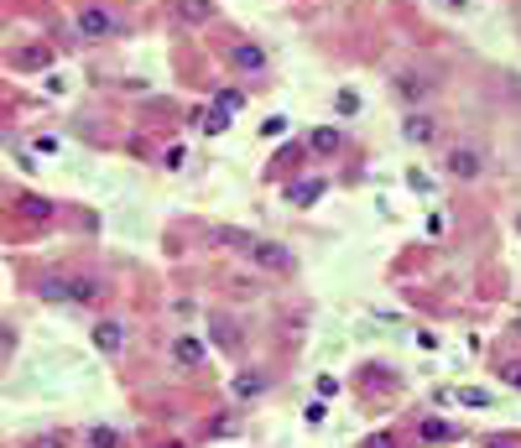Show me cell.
Returning a JSON list of instances; mask_svg holds the SVG:
<instances>
[{
  "label": "cell",
  "mask_w": 521,
  "mask_h": 448,
  "mask_svg": "<svg viewBox=\"0 0 521 448\" xmlns=\"http://www.w3.org/2000/svg\"><path fill=\"white\" fill-rule=\"evenodd\" d=\"M219 110H225V115H229V110H240V94H235V89H225V94H219Z\"/></svg>",
  "instance_id": "12"
},
{
  "label": "cell",
  "mask_w": 521,
  "mask_h": 448,
  "mask_svg": "<svg viewBox=\"0 0 521 448\" xmlns=\"http://www.w3.org/2000/svg\"><path fill=\"white\" fill-rule=\"evenodd\" d=\"M42 297H48V303H94L99 287L94 282H63V276H48V282H42Z\"/></svg>",
  "instance_id": "1"
},
{
  "label": "cell",
  "mask_w": 521,
  "mask_h": 448,
  "mask_svg": "<svg viewBox=\"0 0 521 448\" xmlns=\"http://www.w3.org/2000/svg\"><path fill=\"white\" fill-rule=\"evenodd\" d=\"M178 16L198 26V21H209V16H214V0H178Z\"/></svg>",
  "instance_id": "4"
},
{
  "label": "cell",
  "mask_w": 521,
  "mask_h": 448,
  "mask_svg": "<svg viewBox=\"0 0 521 448\" xmlns=\"http://www.w3.org/2000/svg\"><path fill=\"white\" fill-rule=\"evenodd\" d=\"M260 63H266V58H260V48H235V68H250V73H256Z\"/></svg>",
  "instance_id": "9"
},
{
  "label": "cell",
  "mask_w": 521,
  "mask_h": 448,
  "mask_svg": "<svg viewBox=\"0 0 521 448\" xmlns=\"http://www.w3.org/2000/svg\"><path fill=\"white\" fill-rule=\"evenodd\" d=\"M339 146V130H313V152H334Z\"/></svg>",
  "instance_id": "11"
},
{
  "label": "cell",
  "mask_w": 521,
  "mask_h": 448,
  "mask_svg": "<svg viewBox=\"0 0 521 448\" xmlns=\"http://www.w3.org/2000/svg\"><path fill=\"white\" fill-rule=\"evenodd\" d=\"M449 167H453L459 177H474V172H480V156H474V152H453V156H449Z\"/></svg>",
  "instance_id": "6"
},
{
  "label": "cell",
  "mask_w": 521,
  "mask_h": 448,
  "mask_svg": "<svg viewBox=\"0 0 521 448\" xmlns=\"http://www.w3.org/2000/svg\"><path fill=\"white\" fill-rule=\"evenodd\" d=\"M427 136H433V120H427V115H412V120H407V141H427Z\"/></svg>",
  "instance_id": "7"
},
{
  "label": "cell",
  "mask_w": 521,
  "mask_h": 448,
  "mask_svg": "<svg viewBox=\"0 0 521 448\" xmlns=\"http://www.w3.org/2000/svg\"><path fill=\"white\" fill-rule=\"evenodd\" d=\"M178 360H183V365H198V360H203V344L198 339H178Z\"/></svg>",
  "instance_id": "8"
},
{
  "label": "cell",
  "mask_w": 521,
  "mask_h": 448,
  "mask_svg": "<svg viewBox=\"0 0 521 448\" xmlns=\"http://www.w3.org/2000/svg\"><path fill=\"white\" fill-rule=\"evenodd\" d=\"M120 339H125V329H120V323H99V329H94V344H99L105 354H115Z\"/></svg>",
  "instance_id": "5"
},
{
  "label": "cell",
  "mask_w": 521,
  "mask_h": 448,
  "mask_svg": "<svg viewBox=\"0 0 521 448\" xmlns=\"http://www.w3.org/2000/svg\"><path fill=\"white\" fill-rule=\"evenodd\" d=\"M89 443H94V448H120V433H115V427H94Z\"/></svg>",
  "instance_id": "10"
},
{
  "label": "cell",
  "mask_w": 521,
  "mask_h": 448,
  "mask_svg": "<svg viewBox=\"0 0 521 448\" xmlns=\"http://www.w3.org/2000/svg\"><path fill=\"white\" fill-rule=\"evenodd\" d=\"M79 32L83 37H110V32H115V16H110V11H83L79 16Z\"/></svg>",
  "instance_id": "2"
},
{
  "label": "cell",
  "mask_w": 521,
  "mask_h": 448,
  "mask_svg": "<svg viewBox=\"0 0 521 448\" xmlns=\"http://www.w3.org/2000/svg\"><path fill=\"white\" fill-rule=\"evenodd\" d=\"M250 256H256L260 266H272V272H282V266H292V256H287L282 245H250Z\"/></svg>",
  "instance_id": "3"
}]
</instances>
